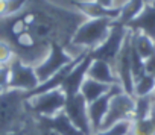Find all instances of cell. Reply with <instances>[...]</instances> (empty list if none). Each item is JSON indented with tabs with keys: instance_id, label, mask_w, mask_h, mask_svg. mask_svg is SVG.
I'll list each match as a JSON object with an SVG mask.
<instances>
[{
	"instance_id": "1",
	"label": "cell",
	"mask_w": 155,
	"mask_h": 135,
	"mask_svg": "<svg viewBox=\"0 0 155 135\" xmlns=\"http://www.w3.org/2000/svg\"><path fill=\"white\" fill-rule=\"evenodd\" d=\"M84 20L82 14L49 0H29L18 14L0 20V40L9 43L15 56L25 61L26 56L34 58L40 50L49 49L53 41L67 47Z\"/></svg>"
},
{
	"instance_id": "2",
	"label": "cell",
	"mask_w": 155,
	"mask_h": 135,
	"mask_svg": "<svg viewBox=\"0 0 155 135\" xmlns=\"http://www.w3.org/2000/svg\"><path fill=\"white\" fill-rule=\"evenodd\" d=\"M29 118L31 114L23 91L6 90L0 93V135L25 127Z\"/></svg>"
},
{
	"instance_id": "3",
	"label": "cell",
	"mask_w": 155,
	"mask_h": 135,
	"mask_svg": "<svg viewBox=\"0 0 155 135\" xmlns=\"http://www.w3.org/2000/svg\"><path fill=\"white\" fill-rule=\"evenodd\" d=\"M113 24L114 20L111 18H87L74 31L70 44L85 47V50H93L105 41Z\"/></svg>"
},
{
	"instance_id": "4",
	"label": "cell",
	"mask_w": 155,
	"mask_h": 135,
	"mask_svg": "<svg viewBox=\"0 0 155 135\" xmlns=\"http://www.w3.org/2000/svg\"><path fill=\"white\" fill-rule=\"evenodd\" d=\"M65 94L61 90L40 93L26 99L28 111L32 117H52L64 109Z\"/></svg>"
},
{
	"instance_id": "5",
	"label": "cell",
	"mask_w": 155,
	"mask_h": 135,
	"mask_svg": "<svg viewBox=\"0 0 155 135\" xmlns=\"http://www.w3.org/2000/svg\"><path fill=\"white\" fill-rule=\"evenodd\" d=\"M73 59H74V56H71L67 52L65 46H62L56 41L50 43L46 58L38 65H35V73H37V78H38L40 84L47 81L49 78H52L55 73H58L62 67L70 64Z\"/></svg>"
},
{
	"instance_id": "6",
	"label": "cell",
	"mask_w": 155,
	"mask_h": 135,
	"mask_svg": "<svg viewBox=\"0 0 155 135\" xmlns=\"http://www.w3.org/2000/svg\"><path fill=\"white\" fill-rule=\"evenodd\" d=\"M129 34V29L126 26H120V24H113L108 37L105 38V41L102 44H99L97 47H94L93 50H88V55L91 59H101L108 62L111 67H114L116 58L126 40Z\"/></svg>"
},
{
	"instance_id": "7",
	"label": "cell",
	"mask_w": 155,
	"mask_h": 135,
	"mask_svg": "<svg viewBox=\"0 0 155 135\" xmlns=\"http://www.w3.org/2000/svg\"><path fill=\"white\" fill-rule=\"evenodd\" d=\"M9 82L8 90H18L23 93H29L40 85V81L35 73V65L25 62L21 58L14 56L9 62Z\"/></svg>"
},
{
	"instance_id": "8",
	"label": "cell",
	"mask_w": 155,
	"mask_h": 135,
	"mask_svg": "<svg viewBox=\"0 0 155 135\" xmlns=\"http://www.w3.org/2000/svg\"><path fill=\"white\" fill-rule=\"evenodd\" d=\"M134 112H135V97L122 91L110 100V106L101 129H108L119 121H132Z\"/></svg>"
},
{
	"instance_id": "9",
	"label": "cell",
	"mask_w": 155,
	"mask_h": 135,
	"mask_svg": "<svg viewBox=\"0 0 155 135\" xmlns=\"http://www.w3.org/2000/svg\"><path fill=\"white\" fill-rule=\"evenodd\" d=\"M114 73L119 78V82L123 88V91L134 97V79L131 72V31L116 58L114 62Z\"/></svg>"
},
{
	"instance_id": "10",
	"label": "cell",
	"mask_w": 155,
	"mask_h": 135,
	"mask_svg": "<svg viewBox=\"0 0 155 135\" xmlns=\"http://www.w3.org/2000/svg\"><path fill=\"white\" fill-rule=\"evenodd\" d=\"M64 112L67 114L70 121L84 135H93L90 118H88V112H87V102H85V99L82 97L81 93L73 96V97H67L65 99Z\"/></svg>"
},
{
	"instance_id": "11",
	"label": "cell",
	"mask_w": 155,
	"mask_h": 135,
	"mask_svg": "<svg viewBox=\"0 0 155 135\" xmlns=\"http://www.w3.org/2000/svg\"><path fill=\"white\" fill-rule=\"evenodd\" d=\"M122 91H123L122 85H113V88L107 94L101 96L99 99H96V100H93L91 103L87 105V112H88V118H90V124H91L93 133L97 132V130H101L102 123H104V118H105L107 111H108V106H110V100L116 94H119Z\"/></svg>"
},
{
	"instance_id": "12",
	"label": "cell",
	"mask_w": 155,
	"mask_h": 135,
	"mask_svg": "<svg viewBox=\"0 0 155 135\" xmlns=\"http://www.w3.org/2000/svg\"><path fill=\"white\" fill-rule=\"evenodd\" d=\"M90 64H91V58H90V55H88V52H87V55L79 61V64H78L74 69L67 75V78L64 79L62 85L59 87V90L65 94V99L79 94L81 85H82V82H84L85 78H87V72H88Z\"/></svg>"
},
{
	"instance_id": "13",
	"label": "cell",
	"mask_w": 155,
	"mask_h": 135,
	"mask_svg": "<svg viewBox=\"0 0 155 135\" xmlns=\"http://www.w3.org/2000/svg\"><path fill=\"white\" fill-rule=\"evenodd\" d=\"M74 9L82 14L85 18H111L117 20L120 15V6H113V8H105L97 2H88V0H71L70 2Z\"/></svg>"
},
{
	"instance_id": "14",
	"label": "cell",
	"mask_w": 155,
	"mask_h": 135,
	"mask_svg": "<svg viewBox=\"0 0 155 135\" xmlns=\"http://www.w3.org/2000/svg\"><path fill=\"white\" fill-rule=\"evenodd\" d=\"M126 27L131 32H141L155 41V2L146 3L143 11L131 20Z\"/></svg>"
},
{
	"instance_id": "15",
	"label": "cell",
	"mask_w": 155,
	"mask_h": 135,
	"mask_svg": "<svg viewBox=\"0 0 155 135\" xmlns=\"http://www.w3.org/2000/svg\"><path fill=\"white\" fill-rule=\"evenodd\" d=\"M40 124H43L44 127L53 130L58 135H84L79 129H78L70 118L67 117V114L64 112V109L52 117H34Z\"/></svg>"
},
{
	"instance_id": "16",
	"label": "cell",
	"mask_w": 155,
	"mask_h": 135,
	"mask_svg": "<svg viewBox=\"0 0 155 135\" xmlns=\"http://www.w3.org/2000/svg\"><path fill=\"white\" fill-rule=\"evenodd\" d=\"M87 78L107 84V85H120L119 78L114 73V69L108 62L101 61V59H91V64L87 72Z\"/></svg>"
},
{
	"instance_id": "17",
	"label": "cell",
	"mask_w": 155,
	"mask_h": 135,
	"mask_svg": "<svg viewBox=\"0 0 155 135\" xmlns=\"http://www.w3.org/2000/svg\"><path fill=\"white\" fill-rule=\"evenodd\" d=\"M113 88V85H107V84H102V82H97L94 79H90V78H85V81L82 82L81 85V94L82 97L85 99L87 105L91 103L93 100L99 99L101 96L107 94L110 90Z\"/></svg>"
},
{
	"instance_id": "18",
	"label": "cell",
	"mask_w": 155,
	"mask_h": 135,
	"mask_svg": "<svg viewBox=\"0 0 155 135\" xmlns=\"http://www.w3.org/2000/svg\"><path fill=\"white\" fill-rule=\"evenodd\" d=\"M144 5H146L144 0H128L120 6V15L117 17V20H114V23L120 26H126L143 11Z\"/></svg>"
},
{
	"instance_id": "19",
	"label": "cell",
	"mask_w": 155,
	"mask_h": 135,
	"mask_svg": "<svg viewBox=\"0 0 155 135\" xmlns=\"http://www.w3.org/2000/svg\"><path fill=\"white\" fill-rule=\"evenodd\" d=\"M131 43L143 59H147L152 53H155V41L141 32H131Z\"/></svg>"
},
{
	"instance_id": "20",
	"label": "cell",
	"mask_w": 155,
	"mask_h": 135,
	"mask_svg": "<svg viewBox=\"0 0 155 135\" xmlns=\"http://www.w3.org/2000/svg\"><path fill=\"white\" fill-rule=\"evenodd\" d=\"M129 135H155V102L147 117L141 120H134L131 123Z\"/></svg>"
},
{
	"instance_id": "21",
	"label": "cell",
	"mask_w": 155,
	"mask_h": 135,
	"mask_svg": "<svg viewBox=\"0 0 155 135\" xmlns=\"http://www.w3.org/2000/svg\"><path fill=\"white\" fill-rule=\"evenodd\" d=\"M155 91V76L144 75L134 82V97L149 96Z\"/></svg>"
},
{
	"instance_id": "22",
	"label": "cell",
	"mask_w": 155,
	"mask_h": 135,
	"mask_svg": "<svg viewBox=\"0 0 155 135\" xmlns=\"http://www.w3.org/2000/svg\"><path fill=\"white\" fill-rule=\"evenodd\" d=\"M155 102V93L143 97H135V112H134V120H141L150 114L152 105ZM132 120V121H134Z\"/></svg>"
},
{
	"instance_id": "23",
	"label": "cell",
	"mask_w": 155,
	"mask_h": 135,
	"mask_svg": "<svg viewBox=\"0 0 155 135\" xmlns=\"http://www.w3.org/2000/svg\"><path fill=\"white\" fill-rule=\"evenodd\" d=\"M29 0H0V20L18 14Z\"/></svg>"
},
{
	"instance_id": "24",
	"label": "cell",
	"mask_w": 155,
	"mask_h": 135,
	"mask_svg": "<svg viewBox=\"0 0 155 135\" xmlns=\"http://www.w3.org/2000/svg\"><path fill=\"white\" fill-rule=\"evenodd\" d=\"M131 72H132L134 82L146 75V72H144V59L137 53V50L134 49L132 43H131Z\"/></svg>"
},
{
	"instance_id": "25",
	"label": "cell",
	"mask_w": 155,
	"mask_h": 135,
	"mask_svg": "<svg viewBox=\"0 0 155 135\" xmlns=\"http://www.w3.org/2000/svg\"><path fill=\"white\" fill-rule=\"evenodd\" d=\"M131 123L132 121H119L108 129H101V130L94 132L93 135H129Z\"/></svg>"
},
{
	"instance_id": "26",
	"label": "cell",
	"mask_w": 155,
	"mask_h": 135,
	"mask_svg": "<svg viewBox=\"0 0 155 135\" xmlns=\"http://www.w3.org/2000/svg\"><path fill=\"white\" fill-rule=\"evenodd\" d=\"M28 135H58V133H55L53 130L44 127L43 124H40V123L31 115V118H29V121H28Z\"/></svg>"
},
{
	"instance_id": "27",
	"label": "cell",
	"mask_w": 155,
	"mask_h": 135,
	"mask_svg": "<svg viewBox=\"0 0 155 135\" xmlns=\"http://www.w3.org/2000/svg\"><path fill=\"white\" fill-rule=\"evenodd\" d=\"M14 56H15V52L9 46V43L0 40V65H9Z\"/></svg>"
},
{
	"instance_id": "28",
	"label": "cell",
	"mask_w": 155,
	"mask_h": 135,
	"mask_svg": "<svg viewBox=\"0 0 155 135\" xmlns=\"http://www.w3.org/2000/svg\"><path fill=\"white\" fill-rule=\"evenodd\" d=\"M9 73V65H0V93L8 90Z\"/></svg>"
},
{
	"instance_id": "29",
	"label": "cell",
	"mask_w": 155,
	"mask_h": 135,
	"mask_svg": "<svg viewBox=\"0 0 155 135\" xmlns=\"http://www.w3.org/2000/svg\"><path fill=\"white\" fill-rule=\"evenodd\" d=\"M144 72L146 75L155 76V53H152L147 59H144Z\"/></svg>"
},
{
	"instance_id": "30",
	"label": "cell",
	"mask_w": 155,
	"mask_h": 135,
	"mask_svg": "<svg viewBox=\"0 0 155 135\" xmlns=\"http://www.w3.org/2000/svg\"><path fill=\"white\" fill-rule=\"evenodd\" d=\"M94 2L101 3V5L105 6V8H113V6H114V0H94Z\"/></svg>"
},
{
	"instance_id": "31",
	"label": "cell",
	"mask_w": 155,
	"mask_h": 135,
	"mask_svg": "<svg viewBox=\"0 0 155 135\" xmlns=\"http://www.w3.org/2000/svg\"><path fill=\"white\" fill-rule=\"evenodd\" d=\"M6 135H28V124H26L25 127H21V129H18V130H14V132H9V133H6Z\"/></svg>"
},
{
	"instance_id": "32",
	"label": "cell",
	"mask_w": 155,
	"mask_h": 135,
	"mask_svg": "<svg viewBox=\"0 0 155 135\" xmlns=\"http://www.w3.org/2000/svg\"><path fill=\"white\" fill-rule=\"evenodd\" d=\"M144 2H146V3H149V2H153V0H144Z\"/></svg>"
},
{
	"instance_id": "33",
	"label": "cell",
	"mask_w": 155,
	"mask_h": 135,
	"mask_svg": "<svg viewBox=\"0 0 155 135\" xmlns=\"http://www.w3.org/2000/svg\"><path fill=\"white\" fill-rule=\"evenodd\" d=\"M153 2H155V0H153ZM149 3H150V2H149Z\"/></svg>"
},
{
	"instance_id": "34",
	"label": "cell",
	"mask_w": 155,
	"mask_h": 135,
	"mask_svg": "<svg viewBox=\"0 0 155 135\" xmlns=\"http://www.w3.org/2000/svg\"><path fill=\"white\" fill-rule=\"evenodd\" d=\"M153 93H155V91H153Z\"/></svg>"
}]
</instances>
